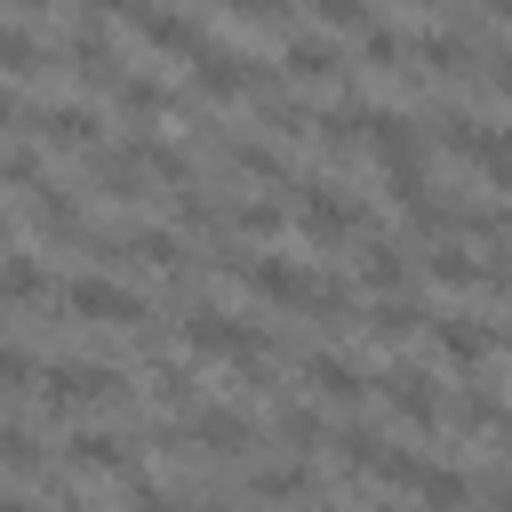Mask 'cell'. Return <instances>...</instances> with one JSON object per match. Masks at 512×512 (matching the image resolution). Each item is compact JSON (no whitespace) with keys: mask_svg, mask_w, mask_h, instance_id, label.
I'll return each instance as SVG.
<instances>
[{"mask_svg":"<svg viewBox=\"0 0 512 512\" xmlns=\"http://www.w3.org/2000/svg\"><path fill=\"white\" fill-rule=\"evenodd\" d=\"M240 280H248L264 304H288V312H344V304H352L344 280H312L296 256H248Z\"/></svg>","mask_w":512,"mask_h":512,"instance_id":"1","label":"cell"},{"mask_svg":"<svg viewBox=\"0 0 512 512\" xmlns=\"http://www.w3.org/2000/svg\"><path fill=\"white\" fill-rule=\"evenodd\" d=\"M120 392H128V376L104 368V360H48L40 368V408L48 416H88V408H112Z\"/></svg>","mask_w":512,"mask_h":512,"instance_id":"2","label":"cell"},{"mask_svg":"<svg viewBox=\"0 0 512 512\" xmlns=\"http://www.w3.org/2000/svg\"><path fill=\"white\" fill-rule=\"evenodd\" d=\"M184 344L208 352V360H240V368H264L272 360V336L256 320H232L216 304H184Z\"/></svg>","mask_w":512,"mask_h":512,"instance_id":"3","label":"cell"},{"mask_svg":"<svg viewBox=\"0 0 512 512\" xmlns=\"http://www.w3.org/2000/svg\"><path fill=\"white\" fill-rule=\"evenodd\" d=\"M56 312H72V320H88V328H144V296L120 288V280H104V272L56 280Z\"/></svg>","mask_w":512,"mask_h":512,"instance_id":"4","label":"cell"},{"mask_svg":"<svg viewBox=\"0 0 512 512\" xmlns=\"http://www.w3.org/2000/svg\"><path fill=\"white\" fill-rule=\"evenodd\" d=\"M192 88H200L208 104H232V96H264L272 80H264L240 48H200V56H192Z\"/></svg>","mask_w":512,"mask_h":512,"instance_id":"5","label":"cell"},{"mask_svg":"<svg viewBox=\"0 0 512 512\" xmlns=\"http://www.w3.org/2000/svg\"><path fill=\"white\" fill-rule=\"evenodd\" d=\"M376 384H384V400H392L400 424H416V432H440V424H448V400H440V384H432L424 368H392V376H376Z\"/></svg>","mask_w":512,"mask_h":512,"instance_id":"6","label":"cell"},{"mask_svg":"<svg viewBox=\"0 0 512 512\" xmlns=\"http://www.w3.org/2000/svg\"><path fill=\"white\" fill-rule=\"evenodd\" d=\"M64 464H80V472H104V480H136V440H128V432H104V424H88V432H72V440H64Z\"/></svg>","mask_w":512,"mask_h":512,"instance_id":"7","label":"cell"},{"mask_svg":"<svg viewBox=\"0 0 512 512\" xmlns=\"http://www.w3.org/2000/svg\"><path fill=\"white\" fill-rule=\"evenodd\" d=\"M296 216H304V232H312L320 248H336V240L360 224V208H352L336 184H320V176H312V184H296Z\"/></svg>","mask_w":512,"mask_h":512,"instance_id":"8","label":"cell"},{"mask_svg":"<svg viewBox=\"0 0 512 512\" xmlns=\"http://www.w3.org/2000/svg\"><path fill=\"white\" fill-rule=\"evenodd\" d=\"M136 32H144V48H160V56H200V48H208V40H200V24H192L184 8H160V0L144 8V24H136Z\"/></svg>","mask_w":512,"mask_h":512,"instance_id":"9","label":"cell"},{"mask_svg":"<svg viewBox=\"0 0 512 512\" xmlns=\"http://www.w3.org/2000/svg\"><path fill=\"white\" fill-rule=\"evenodd\" d=\"M280 64H288V80H296V88H336V80H344L336 40H312V32H304V40H288V56H280Z\"/></svg>","mask_w":512,"mask_h":512,"instance_id":"10","label":"cell"},{"mask_svg":"<svg viewBox=\"0 0 512 512\" xmlns=\"http://www.w3.org/2000/svg\"><path fill=\"white\" fill-rule=\"evenodd\" d=\"M304 384H312L320 400H336V408H352V400L368 392V376H360L344 352H312V360H304Z\"/></svg>","mask_w":512,"mask_h":512,"instance_id":"11","label":"cell"},{"mask_svg":"<svg viewBox=\"0 0 512 512\" xmlns=\"http://www.w3.org/2000/svg\"><path fill=\"white\" fill-rule=\"evenodd\" d=\"M408 488L424 496V512H464V504L480 496V488H472L456 464H424V456H416V480H408Z\"/></svg>","mask_w":512,"mask_h":512,"instance_id":"12","label":"cell"},{"mask_svg":"<svg viewBox=\"0 0 512 512\" xmlns=\"http://www.w3.org/2000/svg\"><path fill=\"white\" fill-rule=\"evenodd\" d=\"M256 440V424L248 416H232V408H192V448H216V456H240Z\"/></svg>","mask_w":512,"mask_h":512,"instance_id":"13","label":"cell"},{"mask_svg":"<svg viewBox=\"0 0 512 512\" xmlns=\"http://www.w3.org/2000/svg\"><path fill=\"white\" fill-rule=\"evenodd\" d=\"M88 176H96L104 200H136L144 192V160L136 152H88Z\"/></svg>","mask_w":512,"mask_h":512,"instance_id":"14","label":"cell"},{"mask_svg":"<svg viewBox=\"0 0 512 512\" xmlns=\"http://www.w3.org/2000/svg\"><path fill=\"white\" fill-rule=\"evenodd\" d=\"M128 152H136V160H144V176H160V184H184V176H192V160H184L160 128H136V136H128Z\"/></svg>","mask_w":512,"mask_h":512,"instance_id":"15","label":"cell"},{"mask_svg":"<svg viewBox=\"0 0 512 512\" xmlns=\"http://www.w3.org/2000/svg\"><path fill=\"white\" fill-rule=\"evenodd\" d=\"M464 160H472V168H480L488 184H504V192H512V128H472Z\"/></svg>","mask_w":512,"mask_h":512,"instance_id":"16","label":"cell"},{"mask_svg":"<svg viewBox=\"0 0 512 512\" xmlns=\"http://www.w3.org/2000/svg\"><path fill=\"white\" fill-rule=\"evenodd\" d=\"M416 320H424V312H416L408 296H376V304H368V336H376V344H408Z\"/></svg>","mask_w":512,"mask_h":512,"instance_id":"17","label":"cell"},{"mask_svg":"<svg viewBox=\"0 0 512 512\" xmlns=\"http://www.w3.org/2000/svg\"><path fill=\"white\" fill-rule=\"evenodd\" d=\"M360 280L392 296V288L408 280V256H400V240H368V248H360Z\"/></svg>","mask_w":512,"mask_h":512,"instance_id":"18","label":"cell"},{"mask_svg":"<svg viewBox=\"0 0 512 512\" xmlns=\"http://www.w3.org/2000/svg\"><path fill=\"white\" fill-rule=\"evenodd\" d=\"M40 296H48V264H40L32 248H16V256H8V304H16V312H32Z\"/></svg>","mask_w":512,"mask_h":512,"instance_id":"19","label":"cell"},{"mask_svg":"<svg viewBox=\"0 0 512 512\" xmlns=\"http://www.w3.org/2000/svg\"><path fill=\"white\" fill-rule=\"evenodd\" d=\"M432 336H440V352H448L456 368H472V360H488V344H496V336H488L480 320H440Z\"/></svg>","mask_w":512,"mask_h":512,"instance_id":"20","label":"cell"},{"mask_svg":"<svg viewBox=\"0 0 512 512\" xmlns=\"http://www.w3.org/2000/svg\"><path fill=\"white\" fill-rule=\"evenodd\" d=\"M448 416H456L464 432H504V408H496V392H488V384H464V392L448 400Z\"/></svg>","mask_w":512,"mask_h":512,"instance_id":"21","label":"cell"},{"mask_svg":"<svg viewBox=\"0 0 512 512\" xmlns=\"http://www.w3.org/2000/svg\"><path fill=\"white\" fill-rule=\"evenodd\" d=\"M416 64H424V72H464V64H472V40H464V32H424V40H416Z\"/></svg>","mask_w":512,"mask_h":512,"instance_id":"22","label":"cell"},{"mask_svg":"<svg viewBox=\"0 0 512 512\" xmlns=\"http://www.w3.org/2000/svg\"><path fill=\"white\" fill-rule=\"evenodd\" d=\"M256 496H264V504H304V496H312V472H304V464H264V472H256Z\"/></svg>","mask_w":512,"mask_h":512,"instance_id":"23","label":"cell"},{"mask_svg":"<svg viewBox=\"0 0 512 512\" xmlns=\"http://www.w3.org/2000/svg\"><path fill=\"white\" fill-rule=\"evenodd\" d=\"M168 104H176V96H168L160 80H144V72H128V80H120V112H128V120H160Z\"/></svg>","mask_w":512,"mask_h":512,"instance_id":"24","label":"cell"},{"mask_svg":"<svg viewBox=\"0 0 512 512\" xmlns=\"http://www.w3.org/2000/svg\"><path fill=\"white\" fill-rule=\"evenodd\" d=\"M432 280H440V288H472V280H488V264H472L456 240H440V248H432Z\"/></svg>","mask_w":512,"mask_h":512,"instance_id":"25","label":"cell"},{"mask_svg":"<svg viewBox=\"0 0 512 512\" xmlns=\"http://www.w3.org/2000/svg\"><path fill=\"white\" fill-rule=\"evenodd\" d=\"M336 448H344V464H352V472H384V456H392L368 424H344V432H336Z\"/></svg>","mask_w":512,"mask_h":512,"instance_id":"26","label":"cell"},{"mask_svg":"<svg viewBox=\"0 0 512 512\" xmlns=\"http://www.w3.org/2000/svg\"><path fill=\"white\" fill-rule=\"evenodd\" d=\"M0 456H8V472H16V480H32V472H40V440H32V424H24V408L8 416V448H0Z\"/></svg>","mask_w":512,"mask_h":512,"instance_id":"27","label":"cell"},{"mask_svg":"<svg viewBox=\"0 0 512 512\" xmlns=\"http://www.w3.org/2000/svg\"><path fill=\"white\" fill-rule=\"evenodd\" d=\"M224 160H232V168H240V176H264V184H280V176H288V168H280V152H272V144H224Z\"/></svg>","mask_w":512,"mask_h":512,"instance_id":"28","label":"cell"},{"mask_svg":"<svg viewBox=\"0 0 512 512\" xmlns=\"http://www.w3.org/2000/svg\"><path fill=\"white\" fill-rule=\"evenodd\" d=\"M408 56H416V48H408L392 24H368V64H376V72H400Z\"/></svg>","mask_w":512,"mask_h":512,"instance_id":"29","label":"cell"},{"mask_svg":"<svg viewBox=\"0 0 512 512\" xmlns=\"http://www.w3.org/2000/svg\"><path fill=\"white\" fill-rule=\"evenodd\" d=\"M32 72H40V40H32V24H8V80L24 88Z\"/></svg>","mask_w":512,"mask_h":512,"instance_id":"30","label":"cell"},{"mask_svg":"<svg viewBox=\"0 0 512 512\" xmlns=\"http://www.w3.org/2000/svg\"><path fill=\"white\" fill-rule=\"evenodd\" d=\"M312 16L336 32H368V0H312Z\"/></svg>","mask_w":512,"mask_h":512,"instance_id":"31","label":"cell"},{"mask_svg":"<svg viewBox=\"0 0 512 512\" xmlns=\"http://www.w3.org/2000/svg\"><path fill=\"white\" fill-rule=\"evenodd\" d=\"M280 440L288 448H320V416L312 408H280Z\"/></svg>","mask_w":512,"mask_h":512,"instance_id":"32","label":"cell"},{"mask_svg":"<svg viewBox=\"0 0 512 512\" xmlns=\"http://www.w3.org/2000/svg\"><path fill=\"white\" fill-rule=\"evenodd\" d=\"M224 216H232L240 232H256V240H264V232H280V208H264V200H240V208H224Z\"/></svg>","mask_w":512,"mask_h":512,"instance_id":"33","label":"cell"},{"mask_svg":"<svg viewBox=\"0 0 512 512\" xmlns=\"http://www.w3.org/2000/svg\"><path fill=\"white\" fill-rule=\"evenodd\" d=\"M120 488H128V512H184V504H176V496H160L144 472H136V480H120Z\"/></svg>","mask_w":512,"mask_h":512,"instance_id":"34","label":"cell"},{"mask_svg":"<svg viewBox=\"0 0 512 512\" xmlns=\"http://www.w3.org/2000/svg\"><path fill=\"white\" fill-rule=\"evenodd\" d=\"M232 16H240V24H280L288 0H232Z\"/></svg>","mask_w":512,"mask_h":512,"instance_id":"35","label":"cell"},{"mask_svg":"<svg viewBox=\"0 0 512 512\" xmlns=\"http://www.w3.org/2000/svg\"><path fill=\"white\" fill-rule=\"evenodd\" d=\"M0 512H40V496H32V488H24V480H16V488H8V504H0Z\"/></svg>","mask_w":512,"mask_h":512,"instance_id":"36","label":"cell"},{"mask_svg":"<svg viewBox=\"0 0 512 512\" xmlns=\"http://www.w3.org/2000/svg\"><path fill=\"white\" fill-rule=\"evenodd\" d=\"M40 8H48V0H8V16H16V24H32Z\"/></svg>","mask_w":512,"mask_h":512,"instance_id":"37","label":"cell"},{"mask_svg":"<svg viewBox=\"0 0 512 512\" xmlns=\"http://www.w3.org/2000/svg\"><path fill=\"white\" fill-rule=\"evenodd\" d=\"M496 88H504V104H512V48L496 56Z\"/></svg>","mask_w":512,"mask_h":512,"instance_id":"38","label":"cell"},{"mask_svg":"<svg viewBox=\"0 0 512 512\" xmlns=\"http://www.w3.org/2000/svg\"><path fill=\"white\" fill-rule=\"evenodd\" d=\"M488 512H512V488H488Z\"/></svg>","mask_w":512,"mask_h":512,"instance_id":"39","label":"cell"},{"mask_svg":"<svg viewBox=\"0 0 512 512\" xmlns=\"http://www.w3.org/2000/svg\"><path fill=\"white\" fill-rule=\"evenodd\" d=\"M488 8H496V16H512V0H488Z\"/></svg>","mask_w":512,"mask_h":512,"instance_id":"40","label":"cell"}]
</instances>
